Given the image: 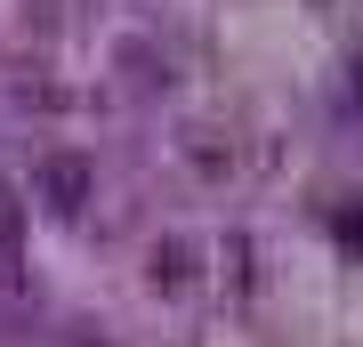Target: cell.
Here are the masks:
<instances>
[{
	"label": "cell",
	"mask_w": 363,
	"mask_h": 347,
	"mask_svg": "<svg viewBox=\"0 0 363 347\" xmlns=\"http://www.w3.org/2000/svg\"><path fill=\"white\" fill-rule=\"evenodd\" d=\"M33 194L49 202V219H81L89 194H97V170L81 162V154H49V162L33 170Z\"/></svg>",
	"instance_id": "obj_1"
},
{
	"label": "cell",
	"mask_w": 363,
	"mask_h": 347,
	"mask_svg": "<svg viewBox=\"0 0 363 347\" xmlns=\"http://www.w3.org/2000/svg\"><path fill=\"white\" fill-rule=\"evenodd\" d=\"M162 275L186 283V275H194V250H186V243H162V250H154V283H162Z\"/></svg>",
	"instance_id": "obj_2"
},
{
	"label": "cell",
	"mask_w": 363,
	"mask_h": 347,
	"mask_svg": "<svg viewBox=\"0 0 363 347\" xmlns=\"http://www.w3.org/2000/svg\"><path fill=\"white\" fill-rule=\"evenodd\" d=\"M0 250L16 258V202H9V194H0Z\"/></svg>",
	"instance_id": "obj_3"
}]
</instances>
